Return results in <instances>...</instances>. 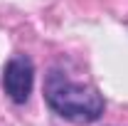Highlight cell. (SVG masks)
I'll list each match as a JSON object with an SVG mask.
<instances>
[{
	"label": "cell",
	"mask_w": 128,
	"mask_h": 126,
	"mask_svg": "<svg viewBox=\"0 0 128 126\" xmlns=\"http://www.w3.org/2000/svg\"><path fill=\"white\" fill-rule=\"evenodd\" d=\"M44 99L54 114L72 124H94L106 109L101 92L91 84L72 82L66 72L52 67L44 79Z\"/></svg>",
	"instance_id": "1"
},
{
	"label": "cell",
	"mask_w": 128,
	"mask_h": 126,
	"mask_svg": "<svg viewBox=\"0 0 128 126\" xmlns=\"http://www.w3.org/2000/svg\"><path fill=\"white\" fill-rule=\"evenodd\" d=\"M32 84H34V67L27 54H15L5 64V74H2V89L15 104H25L32 94Z\"/></svg>",
	"instance_id": "2"
}]
</instances>
